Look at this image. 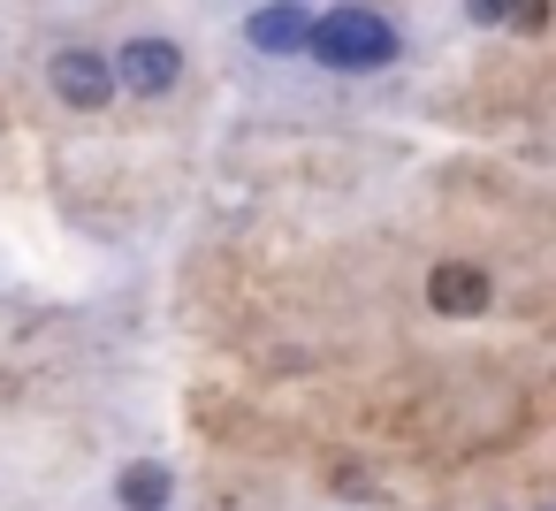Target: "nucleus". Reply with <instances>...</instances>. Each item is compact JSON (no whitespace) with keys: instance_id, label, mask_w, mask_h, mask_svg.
<instances>
[{"instance_id":"39448f33","label":"nucleus","mask_w":556,"mask_h":511,"mask_svg":"<svg viewBox=\"0 0 556 511\" xmlns=\"http://www.w3.org/2000/svg\"><path fill=\"white\" fill-rule=\"evenodd\" d=\"M305 24H313V9H298V0H275V9H260V16L244 24V39H252L260 54H298V47H305Z\"/></svg>"},{"instance_id":"0eeeda50","label":"nucleus","mask_w":556,"mask_h":511,"mask_svg":"<svg viewBox=\"0 0 556 511\" xmlns=\"http://www.w3.org/2000/svg\"><path fill=\"white\" fill-rule=\"evenodd\" d=\"M510 9H518V0H465V16H472V24H503Z\"/></svg>"},{"instance_id":"f257e3e1","label":"nucleus","mask_w":556,"mask_h":511,"mask_svg":"<svg viewBox=\"0 0 556 511\" xmlns=\"http://www.w3.org/2000/svg\"><path fill=\"white\" fill-rule=\"evenodd\" d=\"M298 54H313L320 70H381V62L404 54V39L374 9H328L320 24H305V47Z\"/></svg>"},{"instance_id":"f03ea898","label":"nucleus","mask_w":556,"mask_h":511,"mask_svg":"<svg viewBox=\"0 0 556 511\" xmlns=\"http://www.w3.org/2000/svg\"><path fill=\"white\" fill-rule=\"evenodd\" d=\"M176 77H184V47H176V39H130V47L115 54V85L146 92V100L176 92Z\"/></svg>"},{"instance_id":"423d86ee","label":"nucleus","mask_w":556,"mask_h":511,"mask_svg":"<svg viewBox=\"0 0 556 511\" xmlns=\"http://www.w3.org/2000/svg\"><path fill=\"white\" fill-rule=\"evenodd\" d=\"M168 465H153V458H138V465H123V481H115V496H123V511H161L168 503Z\"/></svg>"},{"instance_id":"7ed1b4c3","label":"nucleus","mask_w":556,"mask_h":511,"mask_svg":"<svg viewBox=\"0 0 556 511\" xmlns=\"http://www.w3.org/2000/svg\"><path fill=\"white\" fill-rule=\"evenodd\" d=\"M47 70H54V92H62L70 108H85V115L115 100V62H108V54H92V47H62Z\"/></svg>"},{"instance_id":"20e7f679","label":"nucleus","mask_w":556,"mask_h":511,"mask_svg":"<svg viewBox=\"0 0 556 511\" xmlns=\"http://www.w3.org/2000/svg\"><path fill=\"white\" fill-rule=\"evenodd\" d=\"M488 298H495V283H488L472 260H442V267L427 275V306H434V313H450V321L488 313Z\"/></svg>"}]
</instances>
